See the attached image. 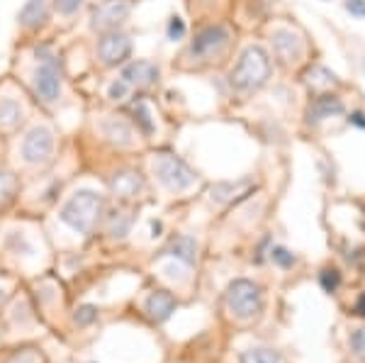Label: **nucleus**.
Wrapping results in <instances>:
<instances>
[{"instance_id": "obj_7", "label": "nucleus", "mask_w": 365, "mask_h": 363, "mask_svg": "<svg viewBox=\"0 0 365 363\" xmlns=\"http://www.w3.org/2000/svg\"><path fill=\"white\" fill-rule=\"evenodd\" d=\"M229 44V29L225 25H210L200 29L190 44V54L197 58H212L220 56Z\"/></svg>"}, {"instance_id": "obj_9", "label": "nucleus", "mask_w": 365, "mask_h": 363, "mask_svg": "<svg viewBox=\"0 0 365 363\" xmlns=\"http://www.w3.org/2000/svg\"><path fill=\"white\" fill-rule=\"evenodd\" d=\"M129 17V3L127 0H105L100 3L91 15V27L96 32H110L117 29Z\"/></svg>"}, {"instance_id": "obj_4", "label": "nucleus", "mask_w": 365, "mask_h": 363, "mask_svg": "<svg viewBox=\"0 0 365 363\" xmlns=\"http://www.w3.org/2000/svg\"><path fill=\"white\" fill-rule=\"evenodd\" d=\"M227 305L232 310L234 317L239 319H251L261 312L263 307V292L256 283L251 280H234L227 288Z\"/></svg>"}, {"instance_id": "obj_25", "label": "nucleus", "mask_w": 365, "mask_h": 363, "mask_svg": "<svg viewBox=\"0 0 365 363\" xmlns=\"http://www.w3.org/2000/svg\"><path fill=\"white\" fill-rule=\"evenodd\" d=\"M182 37H185V22H182L178 15H173L168 20V39L170 42H178Z\"/></svg>"}, {"instance_id": "obj_21", "label": "nucleus", "mask_w": 365, "mask_h": 363, "mask_svg": "<svg viewBox=\"0 0 365 363\" xmlns=\"http://www.w3.org/2000/svg\"><path fill=\"white\" fill-rule=\"evenodd\" d=\"M307 83L312 88H331L334 83H336V76L329 71V68H324V66H314L307 73Z\"/></svg>"}, {"instance_id": "obj_11", "label": "nucleus", "mask_w": 365, "mask_h": 363, "mask_svg": "<svg viewBox=\"0 0 365 363\" xmlns=\"http://www.w3.org/2000/svg\"><path fill=\"white\" fill-rule=\"evenodd\" d=\"M122 81H127L129 86H137V88H149L158 81V66L139 58V61H132L122 68Z\"/></svg>"}, {"instance_id": "obj_12", "label": "nucleus", "mask_w": 365, "mask_h": 363, "mask_svg": "<svg viewBox=\"0 0 365 363\" xmlns=\"http://www.w3.org/2000/svg\"><path fill=\"white\" fill-rule=\"evenodd\" d=\"M110 188L117 198H122V200H129V198L139 195L141 190H144V178H141L139 173L134 171H122L117 173L113 180H110Z\"/></svg>"}, {"instance_id": "obj_2", "label": "nucleus", "mask_w": 365, "mask_h": 363, "mask_svg": "<svg viewBox=\"0 0 365 363\" xmlns=\"http://www.w3.org/2000/svg\"><path fill=\"white\" fill-rule=\"evenodd\" d=\"M105 213V200L103 195H98L96 190H78L71 195V200L63 205L61 220L66 222L73 232L78 234H91L96 230Z\"/></svg>"}, {"instance_id": "obj_35", "label": "nucleus", "mask_w": 365, "mask_h": 363, "mask_svg": "<svg viewBox=\"0 0 365 363\" xmlns=\"http://www.w3.org/2000/svg\"><path fill=\"white\" fill-rule=\"evenodd\" d=\"M3 300H5V290L0 288V302H3Z\"/></svg>"}, {"instance_id": "obj_17", "label": "nucleus", "mask_w": 365, "mask_h": 363, "mask_svg": "<svg viewBox=\"0 0 365 363\" xmlns=\"http://www.w3.org/2000/svg\"><path fill=\"white\" fill-rule=\"evenodd\" d=\"M103 134H105V137H108L113 144H117V146H129V144L134 142L132 127H129L125 120H117V117L103 122Z\"/></svg>"}, {"instance_id": "obj_23", "label": "nucleus", "mask_w": 365, "mask_h": 363, "mask_svg": "<svg viewBox=\"0 0 365 363\" xmlns=\"http://www.w3.org/2000/svg\"><path fill=\"white\" fill-rule=\"evenodd\" d=\"M129 227H132V215H129V213H115L113 225H110V232H113L115 237H127Z\"/></svg>"}, {"instance_id": "obj_10", "label": "nucleus", "mask_w": 365, "mask_h": 363, "mask_svg": "<svg viewBox=\"0 0 365 363\" xmlns=\"http://www.w3.org/2000/svg\"><path fill=\"white\" fill-rule=\"evenodd\" d=\"M270 42H273L275 56H278L282 63H295L304 51V44H302V39H299V34L292 32V29H285V27L273 29Z\"/></svg>"}, {"instance_id": "obj_16", "label": "nucleus", "mask_w": 365, "mask_h": 363, "mask_svg": "<svg viewBox=\"0 0 365 363\" xmlns=\"http://www.w3.org/2000/svg\"><path fill=\"white\" fill-rule=\"evenodd\" d=\"M46 15H49V10H46V0H27V3L22 5L20 15H17V20H20L22 27L37 29L39 25H44L46 22Z\"/></svg>"}, {"instance_id": "obj_8", "label": "nucleus", "mask_w": 365, "mask_h": 363, "mask_svg": "<svg viewBox=\"0 0 365 363\" xmlns=\"http://www.w3.org/2000/svg\"><path fill=\"white\" fill-rule=\"evenodd\" d=\"M129 54H132V39L127 34L117 32V29H110L100 37L98 42V56L105 66H120L125 63Z\"/></svg>"}, {"instance_id": "obj_30", "label": "nucleus", "mask_w": 365, "mask_h": 363, "mask_svg": "<svg viewBox=\"0 0 365 363\" xmlns=\"http://www.w3.org/2000/svg\"><path fill=\"white\" fill-rule=\"evenodd\" d=\"M339 283H341L339 271H324V273H322V285H324V290L334 292V290L339 288Z\"/></svg>"}, {"instance_id": "obj_22", "label": "nucleus", "mask_w": 365, "mask_h": 363, "mask_svg": "<svg viewBox=\"0 0 365 363\" xmlns=\"http://www.w3.org/2000/svg\"><path fill=\"white\" fill-rule=\"evenodd\" d=\"M241 363H280L278 356L268 349H253L241 356Z\"/></svg>"}, {"instance_id": "obj_26", "label": "nucleus", "mask_w": 365, "mask_h": 363, "mask_svg": "<svg viewBox=\"0 0 365 363\" xmlns=\"http://www.w3.org/2000/svg\"><path fill=\"white\" fill-rule=\"evenodd\" d=\"M270 259H273L282 268H290L292 263H295V256H292L287 249H282V247H273V251H270Z\"/></svg>"}, {"instance_id": "obj_20", "label": "nucleus", "mask_w": 365, "mask_h": 363, "mask_svg": "<svg viewBox=\"0 0 365 363\" xmlns=\"http://www.w3.org/2000/svg\"><path fill=\"white\" fill-rule=\"evenodd\" d=\"M132 115H134V122H137V127L141 130V134H154V120H151V110L149 105L144 101H137L132 105Z\"/></svg>"}, {"instance_id": "obj_13", "label": "nucleus", "mask_w": 365, "mask_h": 363, "mask_svg": "<svg viewBox=\"0 0 365 363\" xmlns=\"http://www.w3.org/2000/svg\"><path fill=\"white\" fill-rule=\"evenodd\" d=\"M173 310H175V300L166 290H154L146 297V312H149L151 319H156V322L168 319L170 315H173Z\"/></svg>"}, {"instance_id": "obj_5", "label": "nucleus", "mask_w": 365, "mask_h": 363, "mask_svg": "<svg viewBox=\"0 0 365 363\" xmlns=\"http://www.w3.org/2000/svg\"><path fill=\"white\" fill-rule=\"evenodd\" d=\"M154 173L158 175L163 185L168 190H187L192 183H195V171L187 166L185 161L178 159L173 154H161L154 159Z\"/></svg>"}, {"instance_id": "obj_3", "label": "nucleus", "mask_w": 365, "mask_h": 363, "mask_svg": "<svg viewBox=\"0 0 365 363\" xmlns=\"http://www.w3.org/2000/svg\"><path fill=\"white\" fill-rule=\"evenodd\" d=\"M39 66L32 76V88L44 103H54L61 96V73L56 66V56L49 51V46H39L34 49Z\"/></svg>"}, {"instance_id": "obj_15", "label": "nucleus", "mask_w": 365, "mask_h": 363, "mask_svg": "<svg viewBox=\"0 0 365 363\" xmlns=\"http://www.w3.org/2000/svg\"><path fill=\"white\" fill-rule=\"evenodd\" d=\"M251 188H253V183L249 178L237 180V183H217L215 188H212V198H215L217 203H237L241 198L249 195Z\"/></svg>"}, {"instance_id": "obj_1", "label": "nucleus", "mask_w": 365, "mask_h": 363, "mask_svg": "<svg viewBox=\"0 0 365 363\" xmlns=\"http://www.w3.org/2000/svg\"><path fill=\"white\" fill-rule=\"evenodd\" d=\"M270 78V56L263 46L251 44L239 56V63L229 73V83L239 93H251L266 86Z\"/></svg>"}, {"instance_id": "obj_19", "label": "nucleus", "mask_w": 365, "mask_h": 363, "mask_svg": "<svg viewBox=\"0 0 365 363\" xmlns=\"http://www.w3.org/2000/svg\"><path fill=\"white\" fill-rule=\"evenodd\" d=\"M168 254L175 256V259H180L182 263H187V266H192V263H195V256H197L195 239H190V237H175L173 242H170V247H168Z\"/></svg>"}, {"instance_id": "obj_24", "label": "nucleus", "mask_w": 365, "mask_h": 363, "mask_svg": "<svg viewBox=\"0 0 365 363\" xmlns=\"http://www.w3.org/2000/svg\"><path fill=\"white\" fill-rule=\"evenodd\" d=\"M127 93H129V83H127V81H122V78H117L115 83L108 88V98H110V101H115V103L125 101Z\"/></svg>"}, {"instance_id": "obj_31", "label": "nucleus", "mask_w": 365, "mask_h": 363, "mask_svg": "<svg viewBox=\"0 0 365 363\" xmlns=\"http://www.w3.org/2000/svg\"><path fill=\"white\" fill-rule=\"evenodd\" d=\"M10 193H13V180H10L8 173H0V203L8 200Z\"/></svg>"}, {"instance_id": "obj_33", "label": "nucleus", "mask_w": 365, "mask_h": 363, "mask_svg": "<svg viewBox=\"0 0 365 363\" xmlns=\"http://www.w3.org/2000/svg\"><path fill=\"white\" fill-rule=\"evenodd\" d=\"M349 122H351V125H356V127H361V130H365V115L363 113H353L349 117Z\"/></svg>"}, {"instance_id": "obj_34", "label": "nucleus", "mask_w": 365, "mask_h": 363, "mask_svg": "<svg viewBox=\"0 0 365 363\" xmlns=\"http://www.w3.org/2000/svg\"><path fill=\"white\" fill-rule=\"evenodd\" d=\"M356 312H358V315H365V295H361V300H358Z\"/></svg>"}, {"instance_id": "obj_29", "label": "nucleus", "mask_w": 365, "mask_h": 363, "mask_svg": "<svg viewBox=\"0 0 365 363\" xmlns=\"http://www.w3.org/2000/svg\"><path fill=\"white\" fill-rule=\"evenodd\" d=\"M54 5L61 15H73L83 5V0H54Z\"/></svg>"}, {"instance_id": "obj_32", "label": "nucleus", "mask_w": 365, "mask_h": 363, "mask_svg": "<svg viewBox=\"0 0 365 363\" xmlns=\"http://www.w3.org/2000/svg\"><path fill=\"white\" fill-rule=\"evenodd\" d=\"M346 10L353 17H365V0H346Z\"/></svg>"}, {"instance_id": "obj_18", "label": "nucleus", "mask_w": 365, "mask_h": 363, "mask_svg": "<svg viewBox=\"0 0 365 363\" xmlns=\"http://www.w3.org/2000/svg\"><path fill=\"white\" fill-rule=\"evenodd\" d=\"M22 117H25V110H22V105L15 98L10 96L0 98V127L3 130H13V127L22 122Z\"/></svg>"}, {"instance_id": "obj_28", "label": "nucleus", "mask_w": 365, "mask_h": 363, "mask_svg": "<svg viewBox=\"0 0 365 363\" xmlns=\"http://www.w3.org/2000/svg\"><path fill=\"white\" fill-rule=\"evenodd\" d=\"M351 349L356 351V356H361V359L365 361V329L353 332V337H351Z\"/></svg>"}, {"instance_id": "obj_14", "label": "nucleus", "mask_w": 365, "mask_h": 363, "mask_svg": "<svg viewBox=\"0 0 365 363\" xmlns=\"http://www.w3.org/2000/svg\"><path fill=\"white\" fill-rule=\"evenodd\" d=\"M341 113H344V103H341L336 96H322L309 105L307 120L322 122V120H329V117H336Z\"/></svg>"}, {"instance_id": "obj_6", "label": "nucleus", "mask_w": 365, "mask_h": 363, "mask_svg": "<svg viewBox=\"0 0 365 363\" xmlns=\"http://www.w3.org/2000/svg\"><path fill=\"white\" fill-rule=\"evenodd\" d=\"M54 154V132L49 127H32L22 139V159L32 166L46 163Z\"/></svg>"}, {"instance_id": "obj_27", "label": "nucleus", "mask_w": 365, "mask_h": 363, "mask_svg": "<svg viewBox=\"0 0 365 363\" xmlns=\"http://www.w3.org/2000/svg\"><path fill=\"white\" fill-rule=\"evenodd\" d=\"M96 317H98V307H93V305H83L76 310V322H78V324H91Z\"/></svg>"}]
</instances>
